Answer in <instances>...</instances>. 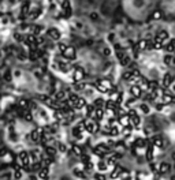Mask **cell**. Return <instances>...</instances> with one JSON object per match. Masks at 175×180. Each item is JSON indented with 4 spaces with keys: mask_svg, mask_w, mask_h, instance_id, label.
<instances>
[{
    "mask_svg": "<svg viewBox=\"0 0 175 180\" xmlns=\"http://www.w3.org/2000/svg\"><path fill=\"white\" fill-rule=\"evenodd\" d=\"M90 19H92V21H96V22H97V21L100 19V18H99V14H97V12H92V14H90Z\"/></svg>",
    "mask_w": 175,
    "mask_h": 180,
    "instance_id": "3957f363",
    "label": "cell"
},
{
    "mask_svg": "<svg viewBox=\"0 0 175 180\" xmlns=\"http://www.w3.org/2000/svg\"><path fill=\"white\" fill-rule=\"evenodd\" d=\"M131 92H133L134 96H140L141 90H140V88H133V89H131Z\"/></svg>",
    "mask_w": 175,
    "mask_h": 180,
    "instance_id": "277c9868",
    "label": "cell"
},
{
    "mask_svg": "<svg viewBox=\"0 0 175 180\" xmlns=\"http://www.w3.org/2000/svg\"><path fill=\"white\" fill-rule=\"evenodd\" d=\"M48 34L51 36V38H53V40L59 38V33H58V30H55V29H51V30H49V33H48Z\"/></svg>",
    "mask_w": 175,
    "mask_h": 180,
    "instance_id": "6da1fadb",
    "label": "cell"
},
{
    "mask_svg": "<svg viewBox=\"0 0 175 180\" xmlns=\"http://www.w3.org/2000/svg\"><path fill=\"white\" fill-rule=\"evenodd\" d=\"M64 56H69V57H73L74 56V49L73 48H66V51L63 52Z\"/></svg>",
    "mask_w": 175,
    "mask_h": 180,
    "instance_id": "7a4b0ae2",
    "label": "cell"
},
{
    "mask_svg": "<svg viewBox=\"0 0 175 180\" xmlns=\"http://www.w3.org/2000/svg\"><path fill=\"white\" fill-rule=\"evenodd\" d=\"M160 17H162V14H160V12H155V15H153V18H155V19H159Z\"/></svg>",
    "mask_w": 175,
    "mask_h": 180,
    "instance_id": "5b68a950",
    "label": "cell"
}]
</instances>
